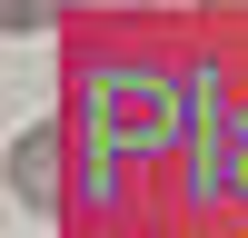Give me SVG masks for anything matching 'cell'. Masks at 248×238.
<instances>
[{"label":"cell","instance_id":"cell-1","mask_svg":"<svg viewBox=\"0 0 248 238\" xmlns=\"http://www.w3.org/2000/svg\"><path fill=\"white\" fill-rule=\"evenodd\" d=\"M0 169H10V198H30V208H40V198H60V129H20Z\"/></svg>","mask_w":248,"mask_h":238}]
</instances>
